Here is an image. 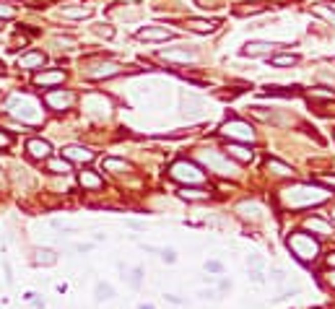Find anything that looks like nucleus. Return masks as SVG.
Wrapping results in <instances>:
<instances>
[{"instance_id": "1", "label": "nucleus", "mask_w": 335, "mask_h": 309, "mask_svg": "<svg viewBox=\"0 0 335 309\" xmlns=\"http://www.w3.org/2000/svg\"><path fill=\"white\" fill-rule=\"evenodd\" d=\"M330 197L327 190L312 187V185H294V187H283L281 190V200L286 208H307V205H320Z\"/></svg>"}, {"instance_id": "22", "label": "nucleus", "mask_w": 335, "mask_h": 309, "mask_svg": "<svg viewBox=\"0 0 335 309\" xmlns=\"http://www.w3.org/2000/svg\"><path fill=\"white\" fill-rule=\"evenodd\" d=\"M78 180H81V185H83L86 190H102V187H104V180H102L96 171H81Z\"/></svg>"}, {"instance_id": "35", "label": "nucleus", "mask_w": 335, "mask_h": 309, "mask_svg": "<svg viewBox=\"0 0 335 309\" xmlns=\"http://www.w3.org/2000/svg\"><path fill=\"white\" fill-rule=\"evenodd\" d=\"M206 270H211V273H221V270H223V265H221L218 260H208V262H206Z\"/></svg>"}, {"instance_id": "23", "label": "nucleus", "mask_w": 335, "mask_h": 309, "mask_svg": "<svg viewBox=\"0 0 335 309\" xmlns=\"http://www.w3.org/2000/svg\"><path fill=\"white\" fill-rule=\"evenodd\" d=\"M94 13V6H65L62 16L65 18H88Z\"/></svg>"}, {"instance_id": "3", "label": "nucleus", "mask_w": 335, "mask_h": 309, "mask_svg": "<svg viewBox=\"0 0 335 309\" xmlns=\"http://www.w3.org/2000/svg\"><path fill=\"white\" fill-rule=\"evenodd\" d=\"M8 112L21 122H37L39 120V104L29 94H13L8 99Z\"/></svg>"}, {"instance_id": "26", "label": "nucleus", "mask_w": 335, "mask_h": 309, "mask_svg": "<svg viewBox=\"0 0 335 309\" xmlns=\"http://www.w3.org/2000/svg\"><path fill=\"white\" fill-rule=\"evenodd\" d=\"M265 166H267V171H273V174H278V177H291V174H294L291 166L283 164V161H278V159H267Z\"/></svg>"}, {"instance_id": "37", "label": "nucleus", "mask_w": 335, "mask_h": 309, "mask_svg": "<svg viewBox=\"0 0 335 309\" xmlns=\"http://www.w3.org/2000/svg\"><path fill=\"white\" fill-rule=\"evenodd\" d=\"M13 16H16V11L11 6H0V18H13Z\"/></svg>"}, {"instance_id": "30", "label": "nucleus", "mask_w": 335, "mask_h": 309, "mask_svg": "<svg viewBox=\"0 0 335 309\" xmlns=\"http://www.w3.org/2000/svg\"><path fill=\"white\" fill-rule=\"evenodd\" d=\"M47 171L65 177V174L71 171V161H65V159H47Z\"/></svg>"}, {"instance_id": "9", "label": "nucleus", "mask_w": 335, "mask_h": 309, "mask_svg": "<svg viewBox=\"0 0 335 309\" xmlns=\"http://www.w3.org/2000/svg\"><path fill=\"white\" fill-rule=\"evenodd\" d=\"M96 153L91 148H86V146H65L62 148V159L65 161H81V164H88V161H94Z\"/></svg>"}, {"instance_id": "40", "label": "nucleus", "mask_w": 335, "mask_h": 309, "mask_svg": "<svg viewBox=\"0 0 335 309\" xmlns=\"http://www.w3.org/2000/svg\"><path fill=\"white\" fill-rule=\"evenodd\" d=\"M96 34H99V37H107V39H109L112 34H115V29H112V26H107V29H104V26H96Z\"/></svg>"}, {"instance_id": "20", "label": "nucleus", "mask_w": 335, "mask_h": 309, "mask_svg": "<svg viewBox=\"0 0 335 309\" xmlns=\"http://www.w3.org/2000/svg\"><path fill=\"white\" fill-rule=\"evenodd\" d=\"M307 229H309L312 234H320V236H330V234H332V226L327 224L325 218H320V216L307 218Z\"/></svg>"}, {"instance_id": "28", "label": "nucleus", "mask_w": 335, "mask_h": 309, "mask_svg": "<svg viewBox=\"0 0 335 309\" xmlns=\"http://www.w3.org/2000/svg\"><path fill=\"white\" fill-rule=\"evenodd\" d=\"M94 296H96V301H109V299H115V289H112L109 283L99 281L96 289H94Z\"/></svg>"}, {"instance_id": "44", "label": "nucleus", "mask_w": 335, "mask_h": 309, "mask_svg": "<svg viewBox=\"0 0 335 309\" xmlns=\"http://www.w3.org/2000/svg\"><path fill=\"white\" fill-rule=\"evenodd\" d=\"M127 226L138 229V231H143V229H146V224H143V221H127Z\"/></svg>"}, {"instance_id": "24", "label": "nucleus", "mask_w": 335, "mask_h": 309, "mask_svg": "<svg viewBox=\"0 0 335 309\" xmlns=\"http://www.w3.org/2000/svg\"><path fill=\"white\" fill-rule=\"evenodd\" d=\"M180 197L182 200H190V203H200V200H208V192L200 190V187H182Z\"/></svg>"}, {"instance_id": "53", "label": "nucleus", "mask_w": 335, "mask_h": 309, "mask_svg": "<svg viewBox=\"0 0 335 309\" xmlns=\"http://www.w3.org/2000/svg\"><path fill=\"white\" fill-rule=\"evenodd\" d=\"M332 216H335V211H332Z\"/></svg>"}, {"instance_id": "7", "label": "nucleus", "mask_w": 335, "mask_h": 309, "mask_svg": "<svg viewBox=\"0 0 335 309\" xmlns=\"http://www.w3.org/2000/svg\"><path fill=\"white\" fill-rule=\"evenodd\" d=\"M221 132H223V135H229V138H234V141H252L255 138L252 125H247V122L239 120V117L226 120V122H223V127H221Z\"/></svg>"}, {"instance_id": "8", "label": "nucleus", "mask_w": 335, "mask_h": 309, "mask_svg": "<svg viewBox=\"0 0 335 309\" xmlns=\"http://www.w3.org/2000/svg\"><path fill=\"white\" fill-rule=\"evenodd\" d=\"M42 101L47 104L50 109H55V112H62V109H68V107L76 101V94H73V91H62V88H55V91H47V94H44Z\"/></svg>"}, {"instance_id": "49", "label": "nucleus", "mask_w": 335, "mask_h": 309, "mask_svg": "<svg viewBox=\"0 0 335 309\" xmlns=\"http://www.w3.org/2000/svg\"><path fill=\"white\" fill-rule=\"evenodd\" d=\"M327 265H330V268H335V252L327 255Z\"/></svg>"}, {"instance_id": "46", "label": "nucleus", "mask_w": 335, "mask_h": 309, "mask_svg": "<svg viewBox=\"0 0 335 309\" xmlns=\"http://www.w3.org/2000/svg\"><path fill=\"white\" fill-rule=\"evenodd\" d=\"M325 281H327V286H330V289L335 291V270H332V273H327V278H325Z\"/></svg>"}, {"instance_id": "5", "label": "nucleus", "mask_w": 335, "mask_h": 309, "mask_svg": "<svg viewBox=\"0 0 335 309\" xmlns=\"http://www.w3.org/2000/svg\"><path fill=\"white\" fill-rule=\"evenodd\" d=\"M197 159L203 161L208 169H213L216 174H221V177L237 174V166L229 161L226 153H221V151H200V153H197Z\"/></svg>"}, {"instance_id": "6", "label": "nucleus", "mask_w": 335, "mask_h": 309, "mask_svg": "<svg viewBox=\"0 0 335 309\" xmlns=\"http://www.w3.org/2000/svg\"><path fill=\"white\" fill-rule=\"evenodd\" d=\"M120 73H122V65L112 62V60L91 62V65H86V71H83L86 78H94V81H99V78H112V76H120Z\"/></svg>"}, {"instance_id": "18", "label": "nucleus", "mask_w": 335, "mask_h": 309, "mask_svg": "<svg viewBox=\"0 0 335 309\" xmlns=\"http://www.w3.org/2000/svg\"><path fill=\"white\" fill-rule=\"evenodd\" d=\"M62 81H65V73L62 71H42V73L34 76V83L37 86H57Z\"/></svg>"}, {"instance_id": "4", "label": "nucleus", "mask_w": 335, "mask_h": 309, "mask_svg": "<svg viewBox=\"0 0 335 309\" xmlns=\"http://www.w3.org/2000/svg\"><path fill=\"white\" fill-rule=\"evenodd\" d=\"M169 177L177 182H187V185H200V182H206V174L200 171L192 161L187 159H180V161H174L169 166Z\"/></svg>"}, {"instance_id": "31", "label": "nucleus", "mask_w": 335, "mask_h": 309, "mask_svg": "<svg viewBox=\"0 0 335 309\" xmlns=\"http://www.w3.org/2000/svg\"><path fill=\"white\" fill-rule=\"evenodd\" d=\"M309 99H335V91L332 88H312Z\"/></svg>"}, {"instance_id": "2", "label": "nucleus", "mask_w": 335, "mask_h": 309, "mask_svg": "<svg viewBox=\"0 0 335 309\" xmlns=\"http://www.w3.org/2000/svg\"><path fill=\"white\" fill-rule=\"evenodd\" d=\"M288 250H291V255L302 262H315L317 255H320V242L312 236V234H304V231H296L286 239Z\"/></svg>"}, {"instance_id": "42", "label": "nucleus", "mask_w": 335, "mask_h": 309, "mask_svg": "<svg viewBox=\"0 0 335 309\" xmlns=\"http://www.w3.org/2000/svg\"><path fill=\"white\" fill-rule=\"evenodd\" d=\"M164 299H166L169 304H177V306H180V304H185V299H180V296H174V294H164Z\"/></svg>"}, {"instance_id": "29", "label": "nucleus", "mask_w": 335, "mask_h": 309, "mask_svg": "<svg viewBox=\"0 0 335 309\" xmlns=\"http://www.w3.org/2000/svg\"><path fill=\"white\" fill-rule=\"evenodd\" d=\"M265 11H267V6H265V3H244V6L234 8V13H237V16H252V13H265Z\"/></svg>"}, {"instance_id": "32", "label": "nucleus", "mask_w": 335, "mask_h": 309, "mask_svg": "<svg viewBox=\"0 0 335 309\" xmlns=\"http://www.w3.org/2000/svg\"><path fill=\"white\" fill-rule=\"evenodd\" d=\"M127 281H130L132 289H141V283H143V268H136V270L127 276Z\"/></svg>"}, {"instance_id": "10", "label": "nucleus", "mask_w": 335, "mask_h": 309, "mask_svg": "<svg viewBox=\"0 0 335 309\" xmlns=\"http://www.w3.org/2000/svg\"><path fill=\"white\" fill-rule=\"evenodd\" d=\"M273 50H276V44H273V42H247V44H244V47L239 50V55H244V57H260V55H267V57H271Z\"/></svg>"}, {"instance_id": "38", "label": "nucleus", "mask_w": 335, "mask_h": 309, "mask_svg": "<svg viewBox=\"0 0 335 309\" xmlns=\"http://www.w3.org/2000/svg\"><path fill=\"white\" fill-rule=\"evenodd\" d=\"M197 296H200V299H213V301H216V299H218V294H216V291H213V289H203V291H200V294H197Z\"/></svg>"}, {"instance_id": "52", "label": "nucleus", "mask_w": 335, "mask_h": 309, "mask_svg": "<svg viewBox=\"0 0 335 309\" xmlns=\"http://www.w3.org/2000/svg\"><path fill=\"white\" fill-rule=\"evenodd\" d=\"M3 68H6V65H3V62H0V73H3Z\"/></svg>"}, {"instance_id": "19", "label": "nucleus", "mask_w": 335, "mask_h": 309, "mask_svg": "<svg viewBox=\"0 0 335 309\" xmlns=\"http://www.w3.org/2000/svg\"><path fill=\"white\" fill-rule=\"evenodd\" d=\"M265 94L267 96H283V99H288V96H299L302 94V86H271L267 83L265 86Z\"/></svg>"}, {"instance_id": "47", "label": "nucleus", "mask_w": 335, "mask_h": 309, "mask_svg": "<svg viewBox=\"0 0 335 309\" xmlns=\"http://www.w3.org/2000/svg\"><path fill=\"white\" fill-rule=\"evenodd\" d=\"M218 289H221V291H229V289H231V283H229V281H221V283H218Z\"/></svg>"}, {"instance_id": "13", "label": "nucleus", "mask_w": 335, "mask_h": 309, "mask_svg": "<svg viewBox=\"0 0 335 309\" xmlns=\"http://www.w3.org/2000/svg\"><path fill=\"white\" fill-rule=\"evenodd\" d=\"M172 37L174 34L164 26H143L138 31V39H143V42H164V39H172Z\"/></svg>"}, {"instance_id": "16", "label": "nucleus", "mask_w": 335, "mask_h": 309, "mask_svg": "<svg viewBox=\"0 0 335 309\" xmlns=\"http://www.w3.org/2000/svg\"><path fill=\"white\" fill-rule=\"evenodd\" d=\"M218 24L221 21H216V18H187V29H192V31H197V34H208V31H216L218 29Z\"/></svg>"}, {"instance_id": "43", "label": "nucleus", "mask_w": 335, "mask_h": 309, "mask_svg": "<svg viewBox=\"0 0 335 309\" xmlns=\"http://www.w3.org/2000/svg\"><path fill=\"white\" fill-rule=\"evenodd\" d=\"M11 146V135H6V132H0V148H8Z\"/></svg>"}, {"instance_id": "33", "label": "nucleus", "mask_w": 335, "mask_h": 309, "mask_svg": "<svg viewBox=\"0 0 335 309\" xmlns=\"http://www.w3.org/2000/svg\"><path fill=\"white\" fill-rule=\"evenodd\" d=\"M315 13L322 16V18H327L330 24H335V11H332V8H327V6H315Z\"/></svg>"}, {"instance_id": "51", "label": "nucleus", "mask_w": 335, "mask_h": 309, "mask_svg": "<svg viewBox=\"0 0 335 309\" xmlns=\"http://www.w3.org/2000/svg\"><path fill=\"white\" fill-rule=\"evenodd\" d=\"M6 185V180H3V171H0V187H3Z\"/></svg>"}, {"instance_id": "41", "label": "nucleus", "mask_w": 335, "mask_h": 309, "mask_svg": "<svg viewBox=\"0 0 335 309\" xmlns=\"http://www.w3.org/2000/svg\"><path fill=\"white\" fill-rule=\"evenodd\" d=\"M250 281H255V283H262V281H265L262 270H250Z\"/></svg>"}, {"instance_id": "34", "label": "nucleus", "mask_w": 335, "mask_h": 309, "mask_svg": "<svg viewBox=\"0 0 335 309\" xmlns=\"http://www.w3.org/2000/svg\"><path fill=\"white\" fill-rule=\"evenodd\" d=\"M159 257H161L166 265H174V262H177V252H174L172 247H164V250H159Z\"/></svg>"}, {"instance_id": "39", "label": "nucleus", "mask_w": 335, "mask_h": 309, "mask_svg": "<svg viewBox=\"0 0 335 309\" xmlns=\"http://www.w3.org/2000/svg\"><path fill=\"white\" fill-rule=\"evenodd\" d=\"M247 265H252V270H260V268H262V260L252 255V257H247Z\"/></svg>"}, {"instance_id": "12", "label": "nucleus", "mask_w": 335, "mask_h": 309, "mask_svg": "<svg viewBox=\"0 0 335 309\" xmlns=\"http://www.w3.org/2000/svg\"><path fill=\"white\" fill-rule=\"evenodd\" d=\"M203 107H206V101L200 96L182 94V117H200L203 115Z\"/></svg>"}, {"instance_id": "50", "label": "nucleus", "mask_w": 335, "mask_h": 309, "mask_svg": "<svg viewBox=\"0 0 335 309\" xmlns=\"http://www.w3.org/2000/svg\"><path fill=\"white\" fill-rule=\"evenodd\" d=\"M138 309H153V304H141Z\"/></svg>"}, {"instance_id": "36", "label": "nucleus", "mask_w": 335, "mask_h": 309, "mask_svg": "<svg viewBox=\"0 0 335 309\" xmlns=\"http://www.w3.org/2000/svg\"><path fill=\"white\" fill-rule=\"evenodd\" d=\"M271 276H273V281H276V283H283V281H286V270H283V268H273V273H271Z\"/></svg>"}, {"instance_id": "25", "label": "nucleus", "mask_w": 335, "mask_h": 309, "mask_svg": "<svg viewBox=\"0 0 335 309\" xmlns=\"http://www.w3.org/2000/svg\"><path fill=\"white\" fill-rule=\"evenodd\" d=\"M104 169L112 171V174H127V171H132L130 164L122 161V159H104Z\"/></svg>"}, {"instance_id": "11", "label": "nucleus", "mask_w": 335, "mask_h": 309, "mask_svg": "<svg viewBox=\"0 0 335 309\" xmlns=\"http://www.w3.org/2000/svg\"><path fill=\"white\" fill-rule=\"evenodd\" d=\"M26 153H29L31 159H37V161H47L50 153H52V146L47 141H42V138H31L26 143Z\"/></svg>"}, {"instance_id": "15", "label": "nucleus", "mask_w": 335, "mask_h": 309, "mask_svg": "<svg viewBox=\"0 0 335 309\" xmlns=\"http://www.w3.org/2000/svg\"><path fill=\"white\" fill-rule=\"evenodd\" d=\"M44 57L39 50H31V52H26V55H21L18 57V68H26V71H37V68H42L44 65Z\"/></svg>"}, {"instance_id": "48", "label": "nucleus", "mask_w": 335, "mask_h": 309, "mask_svg": "<svg viewBox=\"0 0 335 309\" xmlns=\"http://www.w3.org/2000/svg\"><path fill=\"white\" fill-rule=\"evenodd\" d=\"M322 182L330 185V187H335V177H322Z\"/></svg>"}, {"instance_id": "21", "label": "nucleus", "mask_w": 335, "mask_h": 309, "mask_svg": "<svg viewBox=\"0 0 335 309\" xmlns=\"http://www.w3.org/2000/svg\"><path fill=\"white\" fill-rule=\"evenodd\" d=\"M226 156H231V159H237L242 164H247V161H252V151L244 148V146H239V143H229L226 146Z\"/></svg>"}, {"instance_id": "14", "label": "nucleus", "mask_w": 335, "mask_h": 309, "mask_svg": "<svg viewBox=\"0 0 335 309\" xmlns=\"http://www.w3.org/2000/svg\"><path fill=\"white\" fill-rule=\"evenodd\" d=\"M164 60H169V62H187V60H195L197 57V52L195 50H187V47H172V50H161L159 52Z\"/></svg>"}, {"instance_id": "45", "label": "nucleus", "mask_w": 335, "mask_h": 309, "mask_svg": "<svg viewBox=\"0 0 335 309\" xmlns=\"http://www.w3.org/2000/svg\"><path fill=\"white\" fill-rule=\"evenodd\" d=\"M200 8H216V0H197Z\"/></svg>"}, {"instance_id": "17", "label": "nucleus", "mask_w": 335, "mask_h": 309, "mask_svg": "<svg viewBox=\"0 0 335 309\" xmlns=\"http://www.w3.org/2000/svg\"><path fill=\"white\" fill-rule=\"evenodd\" d=\"M57 262V252L50 247H37L34 250V265H42V268H52Z\"/></svg>"}, {"instance_id": "27", "label": "nucleus", "mask_w": 335, "mask_h": 309, "mask_svg": "<svg viewBox=\"0 0 335 309\" xmlns=\"http://www.w3.org/2000/svg\"><path fill=\"white\" fill-rule=\"evenodd\" d=\"M296 62H299L296 55H271L273 68H291V65H296Z\"/></svg>"}]
</instances>
